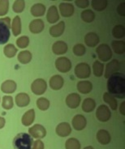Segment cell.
<instances>
[{
  "label": "cell",
  "instance_id": "cell-1",
  "mask_svg": "<svg viewBox=\"0 0 125 149\" xmlns=\"http://www.w3.org/2000/svg\"><path fill=\"white\" fill-rule=\"evenodd\" d=\"M108 93L114 97L124 99L125 97V75L117 72L111 74L107 80Z\"/></svg>",
  "mask_w": 125,
  "mask_h": 149
},
{
  "label": "cell",
  "instance_id": "cell-2",
  "mask_svg": "<svg viewBox=\"0 0 125 149\" xmlns=\"http://www.w3.org/2000/svg\"><path fill=\"white\" fill-rule=\"evenodd\" d=\"M34 140L30 134L20 133L13 140V147L15 149H31Z\"/></svg>",
  "mask_w": 125,
  "mask_h": 149
},
{
  "label": "cell",
  "instance_id": "cell-3",
  "mask_svg": "<svg viewBox=\"0 0 125 149\" xmlns=\"http://www.w3.org/2000/svg\"><path fill=\"white\" fill-rule=\"evenodd\" d=\"M98 58L102 62H108L112 57V51L107 44H102L96 49Z\"/></svg>",
  "mask_w": 125,
  "mask_h": 149
},
{
  "label": "cell",
  "instance_id": "cell-4",
  "mask_svg": "<svg viewBox=\"0 0 125 149\" xmlns=\"http://www.w3.org/2000/svg\"><path fill=\"white\" fill-rule=\"evenodd\" d=\"M75 74L79 79H87L90 76V66L86 63H80L75 67Z\"/></svg>",
  "mask_w": 125,
  "mask_h": 149
},
{
  "label": "cell",
  "instance_id": "cell-5",
  "mask_svg": "<svg viewBox=\"0 0 125 149\" xmlns=\"http://www.w3.org/2000/svg\"><path fill=\"white\" fill-rule=\"evenodd\" d=\"M55 67L58 71L62 73H67L72 69V63L66 57H60L55 61Z\"/></svg>",
  "mask_w": 125,
  "mask_h": 149
},
{
  "label": "cell",
  "instance_id": "cell-6",
  "mask_svg": "<svg viewBox=\"0 0 125 149\" xmlns=\"http://www.w3.org/2000/svg\"><path fill=\"white\" fill-rule=\"evenodd\" d=\"M96 117L100 122H102V123L108 122L111 117V113H110L109 107L105 104L99 105L96 111Z\"/></svg>",
  "mask_w": 125,
  "mask_h": 149
},
{
  "label": "cell",
  "instance_id": "cell-7",
  "mask_svg": "<svg viewBox=\"0 0 125 149\" xmlns=\"http://www.w3.org/2000/svg\"><path fill=\"white\" fill-rule=\"evenodd\" d=\"M47 88V84L45 79H37L31 85V90L35 95H42Z\"/></svg>",
  "mask_w": 125,
  "mask_h": 149
},
{
  "label": "cell",
  "instance_id": "cell-8",
  "mask_svg": "<svg viewBox=\"0 0 125 149\" xmlns=\"http://www.w3.org/2000/svg\"><path fill=\"white\" fill-rule=\"evenodd\" d=\"M10 28L6 23L0 19V45L6 44L10 38Z\"/></svg>",
  "mask_w": 125,
  "mask_h": 149
},
{
  "label": "cell",
  "instance_id": "cell-9",
  "mask_svg": "<svg viewBox=\"0 0 125 149\" xmlns=\"http://www.w3.org/2000/svg\"><path fill=\"white\" fill-rule=\"evenodd\" d=\"M29 132L32 137L36 139H42L45 138L46 135V130L45 128L40 124H35L34 126L29 128Z\"/></svg>",
  "mask_w": 125,
  "mask_h": 149
},
{
  "label": "cell",
  "instance_id": "cell-10",
  "mask_svg": "<svg viewBox=\"0 0 125 149\" xmlns=\"http://www.w3.org/2000/svg\"><path fill=\"white\" fill-rule=\"evenodd\" d=\"M120 68V64L119 63V61L116 59H113L110 61V63H108L106 67V71H105V78L108 79L111 74L117 73L119 70Z\"/></svg>",
  "mask_w": 125,
  "mask_h": 149
},
{
  "label": "cell",
  "instance_id": "cell-11",
  "mask_svg": "<svg viewBox=\"0 0 125 149\" xmlns=\"http://www.w3.org/2000/svg\"><path fill=\"white\" fill-rule=\"evenodd\" d=\"M81 98L77 93H71L66 97V104L69 108L76 109L80 105Z\"/></svg>",
  "mask_w": 125,
  "mask_h": 149
},
{
  "label": "cell",
  "instance_id": "cell-12",
  "mask_svg": "<svg viewBox=\"0 0 125 149\" xmlns=\"http://www.w3.org/2000/svg\"><path fill=\"white\" fill-rule=\"evenodd\" d=\"M56 134L60 137H67L72 133V128L68 123H61L56 127Z\"/></svg>",
  "mask_w": 125,
  "mask_h": 149
},
{
  "label": "cell",
  "instance_id": "cell-13",
  "mask_svg": "<svg viewBox=\"0 0 125 149\" xmlns=\"http://www.w3.org/2000/svg\"><path fill=\"white\" fill-rule=\"evenodd\" d=\"M44 22L41 19H36L32 20L29 24V30L32 33L38 34L42 33L43 29H44Z\"/></svg>",
  "mask_w": 125,
  "mask_h": 149
},
{
  "label": "cell",
  "instance_id": "cell-14",
  "mask_svg": "<svg viewBox=\"0 0 125 149\" xmlns=\"http://www.w3.org/2000/svg\"><path fill=\"white\" fill-rule=\"evenodd\" d=\"M72 124L75 130H82L84 127H86L87 121H86V118L83 115L77 114V115H76L73 118Z\"/></svg>",
  "mask_w": 125,
  "mask_h": 149
},
{
  "label": "cell",
  "instance_id": "cell-15",
  "mask_svg": "<svg viewBox=\"0 0 125 149\" xmlns=\"http://www.w3.org/2000/svg\"><path fill=\"white\" fill-rule=\"evenodd\" d=\"M50 87L53 90H59L63 88L64 80L63 77L59 74H54L51 78L50 79Z\"/></svg>",
  "mask_w": 125,
  "mask_h": 149
},
{
  "label": "cell",
  "instance_id": "cell-16",
  "mask_svg": "<svg viewBox=\"0 0 125 149\" xmlns=\"http://www.w3.org/2000/svg\"><path fill=\"white\" fill-rule=\"evenodd\" d=\"M59 11L62 16L64 17H70L74 14V6L69 3H62L59 4Z\"/></svg>",
  "mask_w": 125,
  "mask_h": 149
},
{
  "label": "cell",
  "instance_id": "cell-17",
  "mask_svg": "<svg viewBox=\"0 0 125 149\" xmlns=\"http://www.w3.org/2000/svg\"><path fill=\"white\" fill-rule=\"evenodd\" d=\"M68 45L67 43L63 41H58L54 42L52 45V51L56 55L64 54L68 51Z\"/></svg>",
  "mask_w": 125,
  "mask_h": 149
},
{
  "label": "cell",
  "instance_id": "cell-18",
  "mask_svg": "<svg viewBox=\"0 0 125 149\" xmlns=\"http://www.w3.org/2000/svg\"><path fill=\"white\" fill-rule=\"evenodd\" d=\"M65 30V23L64 21H60L58 24L50 27L49 29L50 36L53 37H59L63 35Z\"/></svg>",
  "mask_w": 125,
  "mask_h": 149
},
{
  "label": "cell",
  "instance_id": "cell-19",
  "mask_svg": "<svg viewBox=\"0 0 125 149\" xmlns=\"http://www.w3.org/2000/svg\"><path fill=\"white\" fill-rule=\"evenodd\" d=\"M16 88H17L16 83L14 80H11V79H8L4 81L1 85L2 92L4 93H8V94L15 93Z\"/></svg>",
  "mask_w": 125,
  "mask_h": 149
},
{
  "label": "cell",
  "instance_id": "cell-20",
  "mask_svg": "<svg viewBox=\"0 0 125 149\" xmlns=\"http://www.w3.org/2000/svg\"><path fill=\"white\" fill-rule=\"evenodd\" d=\"M15 103L18 107H25L30 103V97L24 93H20L15 96Z\"/></svg>",
  "mask_w": 125,
  "mask_h": 149
},
{
  "label": "cell",
  "instance_id": "cell-21",
  "mask_svg": "<svg viewBox=\"0 0 125 149\" xmlns=\"http://www.w3.org/2000/svg\"><path fill=\"white\" fill-rule=\"evenodd\" d=\"M99 37L94 33H89L84 36V43L89 47H95L99 43Z\"/></svg>",
  "mask_w": 125,
  "mask_h": 149
},
{
  "label": "cell",
  "instance_id": "cell-22",
  "mask_svg": "<svg viewBox=\"0 0 125 149\" xmlns=\"http://www.w3.org/2000/svg\"><path fill=\"white\" fill-rule=\"evenodd\" d=\"M78 92L82 94H88L93 89V84L90 81L88 80H81L77 83L76 85Z\"/></svg>",
  "mask_w": 125,
  "mask_h": 149
},
{
  "label": "cell",
  "instance_id": "cell-23",
  "mask_svg": "<svg viewBox=\"0 0 125 149\" xmlns=\"http://www.w3.org/2000/svg\"><path fill=\"white\" fill-rule=\"evenodd\" d=\"M46 19L50 24H54L59 19V15L56 6L53 5L49 8L47 15H46Z\"/></svg>",
  "mask_w": 125,
  "mask_h": 149
},
{
  "label": "cell",
  "instance_id": "cell-24",
  "mask_svg": "<svg viewBox=\"0 0 125 149\" xmlns=\"http://www.w3.org/2000/svg\"><path fill=\"white\" fill-rule=\"evenodd\" d=\"M97 139L98 141L102 144V145H106L110 143L111 140L110 133L106 130H99L97 133Z\"/></svg>",
  "mask_w": 125,
  "mask_h": 149
},
{
  "label": "cell",
  "instance_id": "cell-25",
  "mask_svg": "<svg viewBox=\"0 0 125 149\" xmlns=\"http://www.w3.org/2000/svg\"><path fill=\"white\" fill-rule=\"evenodd\" d=\"M34 119H35V112L34 109H29L23 115L22 117V123L24 126L25 127H29L30 126L32 123H34Z\"/></svg>",
  "mask_w": 125,
  "mask_h": 149
},
{
  "label": "cell",
  "instance_id": "cell-26",
  "mask_svg": "<svg viewBox=\"0 0 125 149\" xmlns=\"http://www.w3.org/2000/svg\"><path fill=\"white\" fill-rule=\"evenodd\" d=\"M31 14L35 17H39L44 15L45 12V7L44 4L42 3H36L30 9Z\"/></svg>",
  "mask_w": 125,
  "mask_h": 149
},
{
  "label": "cell",
  "instance_id": "cell-27",
  "mask_svg": "<svg viewBox=\"0 0 125 149\" xmlns=\"http://www.w3.org/2000/svg\"><path fill=\"white\" fill-rule=\"evenodd\" d=\"M96 107V102L94 99H92L90 97L85 98L84 100L82 103V109L85 113H91L92 111L94 110Z\"/></svg>",
  "mask_w": 125,
  "mask_h": 149
},
{
  "label": "cell",
  "instance_id": "cell-28",
  "mask_svg": "<svg viewBox=\"0 0 125 149\" xmlns=\"http://www.w3.org/2000/svg\"><path fill=\"white\" fill-rule=\"evenodd\" d=\"M11 27L12 29V33L15 37H17L21 33V20L19 15H16L15 16V18L13 19Z\"/></svg>",
  "mask_w": 125,
  "mask_h": 149
},
{
  "label": "cell",
  "instance_id": "cell-29",
  "mask_svg": "<svg viewBox=\"0 0 125 149\" xmlns=\"http://www.w3.org/2000/svg\"><path fill=\"white\" fill-rule=\"evenodd\" d=\"M111 47L117 54H123L125 52V42L124 41H113Z\"/></svg>",
  "mask_w": 125,
  "mask_h": 149
},
{
  "label": "cell",
  "instance_id": "cell-30",
  "mask_svg": "<svg viewBox=\"0 0 125 149\" xmlns=\"http://www.w3.org/2000/svg\"><path fill=\"white\" fill-rule=\"evenodd\" d=\"M103 101L110 105L112 110H116L118 107V103L116 99L113 96H111L108 93H105L103 94Z\"/></svg>",
  "mask_w": 125,
  "mask_h": 149
},
{
  "label": "cell",
  "instance_id": "cell-31",
  "mask_svg": "<svg viewBox=\"0 0 125 149\" xmlns=\"http://www.w3.org/2000/svg\"><path fill=\"white\" fill-rule=\"evenodd\" d=\"M32 54L30 51L29 50H23L21 52L19 53L18 54V61H19L20 63L22 64H27L29 63H30L31 60H32Z\"/></svg>",
  "mask_w": 125,
  "mask_h": 149
},
{
  "label": "cell",
  "instance_id": "cell-32",
  "mask_svg": "<svg viewBox=\"0 0 125 149\" xmlns=\"http://www.w3.org/2000/svg\"><path fill=\"white\" fill-rule=\"evenodd\" d=\"M108 2L106 0H93L91 2V6L94 10L102 11L105 10L107 7Z\"/></svg>",
  "mask_w": 125,
  "mask_h": 149
},
{
  "label": "cell",
  "instance_id": "cell-33",
  "mask_svg": "<svg viewBox=\"0 0 125 149\" xmlns=\"http://www.w3.org/2000/svg\"><path fill=\"white\" fill-rule=\"evenodd\" d=\"M80 16L84 22L86 23H92L95 19L94 12L89 9H86L82 11Z\"/></svg>",
  "mask_w": 125,
  "mask_h": 149
},
{
  "label": "cell",
  "instance_id": "cell-34",
  "mask_svg": "<svg viewBox=\"0 0 125 149\" xmlns=\"http://www.w3.org/2000/svg\"><path fill=\"white\" fill-rule=\"evenodd\" d=\"M112 35L115 38L117 39H121L123 37H124L125 36V29L124 26L123 25H116L112 29Z\"/></svg>",
  "mask_w": 125,
  "mask_h": 149
},
{
  "label": "cell",
  "instance_id": "cell-35",
  "mask_svg": "<svg viewBox=\"0 0 125 149\" xmlns=\"http://www.w3.org/2000/svg\"><path fill=\"white\" fill-rule=\"evenodd\" d=\"M3 53L6 57L8 58H13L15 56L16 53H17V49L15 48V45L13 44H8L6 46H4L3 48Z\"/></svg>",
  "mask_w": 125,
  "mask_h": 149
},
{
  "label": "cell",
  "instance_id": "cell-36",
  "mask_svg": "<svg viewBox=\"0 0 125 149\" xmlns=\"http://www.w3.org/2000/svg\"><path fill=\"white\" fill-rule=\"evenodd\" d=\"M103 70H104V65L99 61H95L93 64V71H94V74L95 76L97 77L102 76Z\"/></svg>",
  "mask_w": 125,
  "mask_h": 149
},
{
  "label": "cell",
  "instance_id": "cell-37",
  "mask_svg": "<svg viewBox=\"0 0 125 149\" xmlns=\"http://www.w3.org/2000/svg\"><path fill=\"white\" fill-rule=\"evenodd\" d=\"M65 148L66 149H80V143L76 139H68L65 143Z\"/></svg>",
  "mask_w": 125,
  "mask_h": 149
},
{
  "label": "cell",
  "instance_id": "cell-38",
  "mask_svg": "<svg viewBox=\"0 0 125 149\" xmlns=\"http://www.w3.org/2000/svg\"><path fill=\"white\" fill-rule=\"evenodd\" d=\"M50 101L45 97H41L37 100V106L39 109L42 111L47 110L50 107Z\"/></svg>",
  "mask_w": 125,
  "mask_h": 149
},
{
  "label": "cell",
  "instance_id": "cell-39",
  "mask_svg": "<svg viewBox=\"0 0 125 149\" xmlns=\"http://www.w3.org/2000/svg\"><path fill=\"white\" fill-rule=\"evenodd\" d=\"M25 8V2L24 0H16L13 4L12 9L15 13H21Z\"/></svg>",
  "mask_w": 125,
  "mask_h": 149
},
{
  "label": "cell",
  "instance_id": "cell-40",
  "mask_svg": "<svg viewBox=\"0 0 125 149\" xmlns=\"http://www.w3.org/2000/svg\"><path fill=\"white\" fill-rule=\"evenodd\" d=\"M16 45H17V46H19V48H26V47H28V45H29V38L27 36L20 37L16 40Z\"/></svg>",
  "mask_w": 125,
  "mask_h": 149
},
{
  "label": "cell",
  "instance_id": "cell-41",
  "mask_svg": "<svg viewBox=\"0 0 125 149\" xmlns=\"http://www.w3.org/2000/svg\"><path fill=\"white\" fill-rule=\"evenodd\" d=\"M13 99L12 97H10V96H5V97H3V103H2V106L3 108L5 109H11L12 107H13Z\"/></svg>",
  "mask_w": 125,
  "mask_h": 149
},
{
  "label": "cell",
  "instance_id": "cell-42",
  "mask_svg": "<svg viewBox=\"0 0 125 149\" xmlns=\"http://www.w3.org/2000/svg\"><path fill=\"white\" fill-rule=\"evenodd\" d=\"M72 50H73V53H74L75 55L80 57V56H83L85 54L86 49L82 44H76V45H74Z\"/></svg>",
  "mask_w": 125,
  "mask_h": 149
},
{
  "label": "cell",
  "instance_id": "cell-43",
  "mask_svg": "<svg viewBox=\"0 0 125 149\" xmlns=\"http://www.w3.org/2000/svg\"><path fill=\"white\" fill-rule=\"evenodd\" d=\"M9 9V2L7 0L0 1V16L6 15Z\"/></svg>",
  "mask_w": 125,
  "mask_h": 149
},
{
  "label": "cell",
  "instance_id": "cell-44",
  "mask_svg": "<svg viewBox=\"0 0 125 149\" xmlns=\"http://www.w3.org/2000/svg\"><path fill=\"white\" fill-rule=\"evenodd\" d=\"M75 4L79 8H86L89 5V1H88V0H76V1H75Z\"/></svg>",
  "mask_w": 125,
  "mask_h": 149
},
{
  "label": "cell",
  "instance_id": "cell-45",
  "mask_svg": "<svg viewBox=\"0 0 125 149\" xmlns=\"http://www.w3.org/2000/svg\"><path fill=\"white\" fill-rule=\"evenodd\" d=\"M31 149H44V143L42 140L38 139L33 143V148Z\"/></svg>",
  "mask_w": 125,
  "mask_h": 149
},
{
  "label": "cell",
  "instance_id": "cell-46",
  "mask_svg": "<svg viewBox=\"0 0 125 149\" xmlns=\"http://www.w3.org/2000/svg\"><path fill=\"white\" fill-rule=\"evenodd\" d=\"M124 6H125L124 3H121L119 5V7H118L117 8L118 13H119L120 15H122V16H124L125 15Z\"/></svg>",
  "mask_w": 125,
  "mask_h": 149
},
{
  "label": "cell",
  "instance_id": "cell-47",
  "mask_svg": "<svg viewBox=\"0 0 125 149\" xmlns=\"http://www.w3.org/2000/svg\"><path fill=\"white\" fill-rule=\"evenodd\" d=\"M125 101H124L123 103L121 104V105H120V109H119V111H120V113L121 114H123V115L124 116L125 115Z\"/></svg>",
  "mask_w": 125,
  "mask_h": 149
},
{
  "label": "cell",
  "instance_id": "cell-48",
  "mask_svg": "<svg viewBox=\"0 0 125 149\" xmlns=\"http://www.w3.org/2000/svg\"><path fill=\"white\" fill-rule=\"evenodd\" d=\"M5 123H6V120H5V118L0 116V129L3 128L4 126H5Z\"/></svg>",
  "mask_w": 125,
  "mask_h": 149
},
{
  "label": "cell",
  "instance_id": "cell-49",
  "mask_svg": "<svg viewBox=\"0 0 125 149\" xmlns=\"http://www.w3.org/2000/svg\"><path fill=\"white\" fill-rule=\"evenodd\" d=\"M84 149H94L92 146H88V147H85Z\"/></svg>",
  "mask_w": 125,
  "mask_h": 149
}]
</instances>
